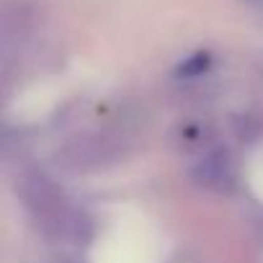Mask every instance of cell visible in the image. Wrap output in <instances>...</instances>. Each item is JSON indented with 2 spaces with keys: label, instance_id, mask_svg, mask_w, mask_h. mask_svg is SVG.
<instances>
[{
  "label": "cell",
  "instance_id": "obj_1",
  "mask_svg": "<svg viewBox=\"0 0 263 263\" xmlns=\"http://www.w3.org/2000/svg\"><path fill=\"white\" fill-rule=\"evenodd\" d=\"M206 67H209V54H194V57H189V60L178 67V72L186 75V78H196V75H201Z\"/></svg>",
  "mask_w": 263,
  "mask_h": 263
}]
</instances>
